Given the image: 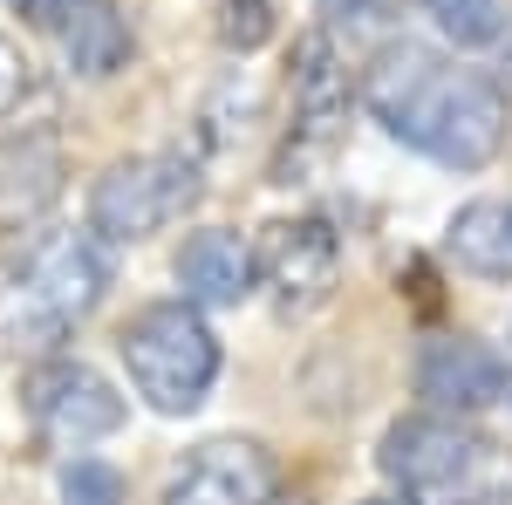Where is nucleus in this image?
<instances>
[{"label": "nucleus", "mask_w": 512, "mask_h": 505, "mask_svg": "<svg viewBox=\"0 0 512 505\" xmlns=\"http://www.w3.org/2000/svg\"><path fill=\"white\" fill-rule=\"evenodd\" d=\"M362 103L396 144L424 151L444 171H485L512 123V96L485 69H458L417 41H396L376 55V69L362 76Z\"/></svg>", "instance_id": "nucleus-1"}, {"label": "nucleus", "mask_w": 512, "mask_h": 505, "mask_svg": "<svg viewBox=\"0 0 512 505\" xmlns=\"http://www.w3.org/2000/svg\"><path fill=\"white\" fill-rule=\"evenodd\" d=\"M383 471L403 505H506L512 465L492 437L458 417H403L383 430Z\"/></svg>", "instance_id": "nucleus-2"}, {"label": "nucleus", "mask_w": 512, "mask_h": 505, "mask_svg": "<svg viewBox=\"0 0 512 505\" xmlns=\"http://www.w3.org/2000/svg\"><path fill=\"white\" fill-rule=\"evenodd\" d=\"M110 294V253L89 226H55L35 233L28 253L14 260L7 280V314L28 342H55L69 335L82 314H96V301Z\"/></svg>", "instance_id": "nucleus-3"}, {"label": "nucleus", "mask_w": 512, "mask_h": 505, "mask_svg": "<svg viewBox=\"0 0 512 505\" xmlns=\"http://www.w3.org/2000/svg\"><path fill=\"white\" fill-rule=\"evenodd\" d=\"M117 349H123V369H130V389L158 417L198 410L219 383V335L205 328V314L192 301H151L144 314H130Z\"/></svg>", "instance_id": "nucleus-4"}, {"label": "nucleus", "mask_w": 512, "mask_h": 505, "mask_svg": "<svg viewBox=\"0 0 512 505\" xmlns=\"http://www.w3.org/2000/svg\"><path fill=\"white\" fill-rule=\"evenodd\" d=\"M205 198V178H198V157L185 151H144L123 157L96 178L89 192V233L110 239V246H137V239L178 226Z\"/></svg>", "instance_id": "nucleus-5"}, {"label": "nucleus", "mask_w": 512, "mask_h": 505, "mask_svg": "<svg viewBox=\"0 0 512 505\" xmlns=\"http://www.w3.org/2000/svg\"><path fill=\"white\" fill-rule=\"evenodd\" d=\"M21 403H28L35 437L55 444V451H82V444L123 430V417H130L123 396L110 389V376H96L89 362H69V355L35 362V369L21 376Z\"/></svg>", "instance_id": "nucleus-6"}, {"label": "nucleus", "mask_w": 512, "mask_h": 505, "mask_svg": "<svg viewBox=\"0 0 512 505\" xmlns=\"http://www.w3.org/2000/svg\"><path fill=\"white\" fill-rule=\"evenodd\" d=\"M253 267H260V287H267L287 314H308L335 294L342 239L328 233L321 219H267L260 239H253Z\"/></svg>", "instance_id": "nucleus-7"}, {"label": "nucleus", "mask_w": 512, "mask_h": 505, "mask_svg": "<svg viewBox=\"0 0 512 505\" xmlns=\"http://www.w3.org/2000/svg\"><path fill=\"white\" fill-rule=\"evenodd\" d=\"M280 492V465L253 437H205L171 471L164 505H267Z\"/></svg>", "instance_id": "nucleus-8"}, {"label": "nucleus", "mask_w": 512, "mask_h": 505, "mask_svg": "<svg viewBox=\"0 0 512 505\" xmlns=\"http://www.w3.org/2000/svg\"><path fill=\"white\" fill-rule=\"evenodd\" d=\"M512 369L485 349L478 335H431L417 349V396L431 403L437 417H485L492 403H506Z\"/></svg>", "instance_id": "nucleus-9"}, {"label": "nucleus", "mask_w": 512, "mask_h": 505, "mask_svg": "<svg viewBox=\"0 0 512 505\" xmlns=\"http://www.w3.org/2000/svg\"><path fill=\"white\" fill-rule=\"evenodd\" d=\"M287 96H294V144L301 151H328L335 137H342V123H349V62H342V48L328 28L294 41V69H287Z\"/></svg>", "instance_id": "nucleus-10"}, {"label": "nucleus", "mask_w": 512, "mask_h": 505, "mask_svg": "<svg viewBox=\"0 0 512 505\" xmlns=\"http://www.w3.org/2000/svg\"><path fill=\"white\" fill-rule=\"evenodd\" d=\"M62 178H69V157H62L55 130H14V137H0V233L35 226L41 212L62 198Z\"/></svg>", "instance_id": "nucleus-11"}, {"label": "nucleus", "mask_w": 512, "mask_h": 505, "mask_svg": "<svg viewBox=\"0 0 512 505\" xmlns=\"http://www.w3.org/2000/svg\"><path fill=\"white\" fill-rule=\"evenodd\" d=\"M178 287L192 308H239L253 287H260V267H253V246L226 226L212 233H192L178 246Z\"/></svg>", "instance_id": "nucleus-12"}, {"label": "nucleus", "mask_w": 512, "mask_h": 505, "mask_svg": "<svg viewBox=\"0 0 512 505\" xmlns=\"http://www.w3.org/2000/svg\"><path fill=\"white\" fill-rule=\"evenodd\" d=\"M451 260L478 280H512V198H472L458 219H451Z\"/></svg>", "instance_id": "nucleus-13"}, {"label": "nucleus", "mask_w": 512, "mask_h": 505, "mask_svg": "<svg viewBox=\"0 0 512 505\" xmlns=\"http://www.w3.org/2000/svg\"><path fill=\"white\" fill-rule=\"evenodd\" d=\"M55 41H62V62L89 82L117 76L123 62H130V28H123V14L110 0H82L76 14L55 28Z\"/></svg>", "instance_id": "nucleus-14"}, {"label": "nucleus", "mask_w": 512, "mask_h": 505, "mask_svg": "<svg viewBox=\"0 0 512 505\" xmlns=\"http://www.w3.org/2000/svg\"><path fill=\"white\" fill-rule=\"evenodd\" d=\"M424 14L437 21V35L458 48H485L506 35V7L499 0H424Z\"/></svg>", "instance_id": "nucleus-15"}, {"label": "nucleus", "mask_w": 512, "mask_h": 505, "mask_svg": "<svg viewBox=\"0 0 512 505\" xmlns=\"http://www.w3.org/2000/svg\"><path fill=\"white\" fill-rule=\"evenodd\" d=\"M62 505H123V478L96 458H76L62 471Z\"/></svg>", "instance_id": "nucleus-16"}, {"label": "nucleus", "mask_w": 512, "mask_h": 505, "mask_svg": "<svg viewBox=\"0 0 512 505\" xmlns=\"http://www.w3.org/2000/svg\"><path fill=\"white\" fill-rule=\"evenodd\" d=\"M328 28H349V35H376L403 14V0H321Z\"/></svg>", "instance_id": "nucleus-17"}, {"label": "nucleus", "mask_w": 512, "mask_h": 505, "mask_svg": "<svg viewBox=\"0 0 512 505\" xmlns=\"http://www.w3.org/2000/svg\"><path fill=\"white\" fill-rule=\"evenodd\" d=\"M28 89H35V62L14 48V41L0 35V123L14 117L21 103H28Z\"/></svg>", "instance_id": "nucleus-18"}, {"label": "nucleus", "mask_w": 512, "mask_h": 505, "mask_svg": "<svg viewBox=\"0 0 512 505\" xmlns=\"http://www.w3.org/2000/svg\"><path fill=\"white\" fill-rule=\"evenodd\" d=\"M219 35L233 41V48H260V41H267V0H226Z\"/></svg>", "instance_id": "nucleus-19"}, {"label": "nucleus", "mask_w": 512, "mask_h": 505, "mask_svg": "<svg viewBox=\"0 0 512 505\" xmlns=\"http://www.w3.org/2000/svg\"><path fill=\"white\" fill-rule=\"evenodd\" d=\"M7 7H14L21 21H35V28H62V21L76 14L82 0H7Z\"/></svg>", "instance_id": "nucleus-20"}]
</instances>
